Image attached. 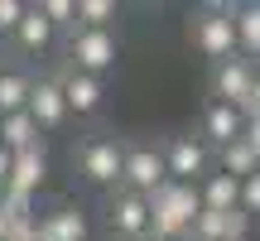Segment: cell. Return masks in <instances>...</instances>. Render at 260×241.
I'll list each match as a JSON object with an SVG mask.
<instances>
[{"instance_id":"obj_1","label":"cell","mask_w":260,"mask_h":241,"mask_svg":"<svg viewBox=\"0 0 260 241\" xmlns=\"http://www.w3.org/2000/svg\"><path fill=\"white\" fill-rule=\"evenodd\" d=\"M198 213H203L198 184H159L149 193V241H188Z\"/></svg>"},{"instance_id":"obj_2","label":"cell","mask_w":260,"mask_h":241,"mask_svg":"<svg viewBox=\"0 0 260 241\" xmlns=\"http://www.w3.org/2000/svg\"><path fill=\"white\" fill-rule=\"evenodd\" d=\"M188 44L207 63H226L236 58V5H203L188 15Z\"/></svg>"},{"instance_id":"obj_3","label":"cell","mask_w":260,"mask_h":241,"mask_svg":"<svg viewBox=\"0 0 260 241\" xmlns=\"http://www.w3.org/2000/svg\"><path fill=\"white\" fill-rule=\"evenodd\" d=\"M63 53H68V68H77V73L111 77L116 58H121V39H116V29H82L77 24L63 34Z\"/></svg>"},{"instance_id":"obj_4","label":"cell","mask_w":260,"mask_h":241,"mask_svg":"<svg viewBox=\"0 0 260 241\" xmlns=\"http://www.w3.org/2000/svg\"><path fill=\"white\" fill-rule=\"evenodd\" d=\"M121 149L125 140H111V135H82L73 145V169L87 188H121Z\"/></svg>"},{"instance_id":"obj_5","label":"cell","mask_w":260,"mask_h":241,"mask_svg":"<svg viewBox=\"0 0 260 241\" xmlns=\"http://www.w3.org/2000/svg\"><path fill=\"white\" fill-rule=\"evenodd\" d=\"M159 184H169V169H164V149H159V140H125V149H121V188L149 198Z\"/></svg>"},{"instance_id":"obj_6","label":"cell","mask_w":260,"mask_h":241,"mask_svg":"<svg viewBox=\"0 0 260 241\" xmlns=\"http://www.w3.org/2000/svg\"><path fill=\"white\" fill-rule=\"evenodd\" d=\"M159 149H164L169 184H203V178L212 174V149L198 135H164Z\"/></svg>"},{"instance_id":"obj_7","label":"cell","mask_w":260,"mask_h":241,"mask_svg":"<svg viewBox=\"0 0 260 241\" xmlns=\"http://www.w3.org/2000/svg\"><path fill=\"white\" fill-rule=\"evenodd\" d=\"M106 232L116 241L130 236H149V198L145 193H130V188H111L106 193Z\"/></svg>"},{"instance_id":"obj_8","label":"cell","mask_w":260,"mask_h":241,"mask_svg":"<svg viewBox=\"0 0 260 241\" xmlns=\"http://www.w3.org/2000/svg\"><path fill=\"white\" fill-rule=\"evenodd\" d=\"M255 77H260V68L251 63V58L236 53V58H226V63H217L212 73H207V92H212V102L241 111L246 97H251V87H255Z\"/></svg>"},{"instance_id":"obj_9","label":"cell","mask_w":260,"mask_h":241,"mask_svg":"<svg viewBox=\"0 0 260 241\" xmlns=\"http://www.w3.org/2000/svg\"><path fill=\"white\" fill-rule=\"evenodd\" d=\"M58 87H63V102H68V116H102L106 106V77H92V73H77V68L63 63L58 73Z\"/></svg>"},{"instance_id":"obj_10","label":"cell","mask_w":260,"mask_h":241,"mask_svg":"<svg viewBox=\"0 0 260 241\" xmlns=\"http://www.w3.org/2000/svg\"><path fill=\"white\" fill-rule=\"evenodd\" d=\"M251 227H255V217L241 213V207H232V213L203 207L188 227V241H251Z\"/></svg>"},{"instance_id":"obj_11","label":"cell","mask_w":260,"mask_h":241,"mask_svg":"<svg viewBox=\"0 0 260 241\" xmlns=\"http://www.w3.org/2000/svg\"><path fill=\"white\" fill-rule=\"evenodd\" d=\"M29 116H34V126L44 130H63L68 126V102H63V87H58V73L53 77H34V87H29Z\"/></svg>"},{"instance_id":"obj_12","label":"cell","mask_w":260,"mask_h":241,"mask_svg":"<svg viewBox=\"0 0 260 241\" xmlns=\"http://www.w3.org/2000/svg\"><path fill=\"white\" fill-rule=\"evenodd\" d=\"M44 178H48V155H44V145H29V149H19V155L10 159L5 193L15 198V203H24L29 193H39V188H44Z\"/></svg>"},{"instance_id":"obj_13","label":"cell","mask_w":260,"mask_h":241,"mask_svg":"<svg viewBox=\"0 0 260 241\" xmlns=\"http://www.w3.org/2000/svg\"><path fill=\"white\" fill-rule=\"evenodd\" d=\"M241 126H246V116L236 111V106L207 102V106H203V116H198V130H193V135L203 140L207 149H226L232 140H241Z\"/></svg>"},{"instance_id":"obj_14","label":"cell","mask_w":260,"mask_h":241,"mask_svg":"<svg viewBox=\"0 0 260 241\" xmlns=\"http://www.w3.org/2000/svg\"><path fill=\"white\" fill-rule=\"evenodd\" d=\"M34 241H87V217L73 203H53L34 222Z\"/></svg>"},{"instance_id":"obj_15","label":"cell","mask_w":260,"mask_h":241,"mask_svg":"<svg viewBox=\"0 0 260 241\" xmlns=\"http://www.w3.org/2000/svg\"><path fill=\"white\" fill-rule=\"evenodd\" d=\"M10 44H15V53L39 58V53H48V48L58 44V29L39 15V5H29V15L19 19V29H15V39H10Z\"/></svg>"},{"instance_id":"obj_16","label":"cell","mask_w":260,"mask_h":241,"mask_svg":"<svg viewBox=\"0 0 260 241\" xmlns=\"http://www.w3.org/2000/svg\"><path fill=\"white\" fill-rule=\"evenodd\" d=\"M29 87H34V73L19 63H0V116H15L29 106Z\"/></svg>"},{"instance_id":"obj_17","label":"cell","mask_w":260,"mask_h":241,"mask_svg":"<svg viewBox=\"0 0 260 241\" xmlns=\"http://www.w3.org/2000/svg\"><path fill=\"white\" fill-rule=\"evenodd\" d=\"M198 193H203V207H212V213H232V207H241V178L212 169V174L198 184Z\"/></svg>"},{"instance_id":"obj_18","label":"cell","mask_w":260,"mask_h":241,"mask_svg":"<svg viewBox=\"0 0 260 241\" xmlns=\"http://www.w3.org/2000/svg\"><path fill=\"white\" fill-rule=\"evenodd\" d=\"M29 145H44V130L34 126V116H29V111L0 116V149L19 155V149H29Z\"/></svg>"},{"instance_id":"obj_19","label":"cell","mask_w":260,"mask_h":241,"mask_svg":"<svg viewBox=\"0 0 260 241\" xmlns=\"http://www.w3.org/2000/svg\"><path fill=\"white\" fill-rule=\"evenodd\" d=\"M236 53L260 68V0L236 5Z\"/></svg>"},{"instance_id":"obj_20","label":"cell","mask_w":260,"mask_h":241,"mask_svg":"<svg viewBox=\"0 0 260 241\" xmlns=\"http://www.w3.org/2000/svg\"><path fill=\"white\" fill-rule=\"evenodd\" d=\"M217 169H222V174H232V178H251V174H260V155L251 145H246V140H232V145L226 149H217Z\"/></svg>"},{"instance_id":"obj_21","label":"cell","mask_w":260,"mask_h":241,"mask_svg":"<svg viewBox=\"0 0 260 241\" xmlns=\"http://www.w3.org/2000/svg\"><path fill=\"white\" fill-rule=\"evenodd\" d=\"M116 0H77V24L82 29H116Z\"/></svg>"},{"instance_id":"obj_22","label":"cell","mask_w":260,"mask_h":241,"mask_svg":"<svg viewBox=\"0 0 260 241\" xmlns=\"http://www.w3.org/2000/svg\"><path fill=\"white\" fill-rule=\"evenodd\" d=\"M39 15H44L58 34H68V29H77V0H39Z\"/></svg>"},{"instance_id":"obj_23","label":"cell","mask_w":260,"mask_h":241,"mask_svg":"<svg viewBox=\"0 0 260 241\" xmlns=\"http://www.w3.org/2000/svg\"><path fill=\"white\" fill-rule=\"evenodd\" d=\"M24 15H29L24 0H0V39H5V44L15 39V29H19V19H24Z\"/></svg>"},{"instance_id":"obj_24","label":"cell","mask_w":260,"mask_h":241,"mask_svg":"<svg viewBox=\"0 0 260 241\" xmlns=\"http://www.w3.org/2000/svg\"><path fill=\"white\" fill-rule=\"evenodd\" d=\"M241 213L260 217V174H251V178L241 184Z\"/></svg>"},{"instance_id":"obj_25","label":"cell","mask_w":260,"mask_h":241,"mask_svg":"<svg viewBox=\"0 0 260 241\" xmlns=\"http://www.w3.org/2000/svg\"><path fill=\"white\" fill-rule=\"evenodd\" d=\"M241 140L260 155V116H246V126H241Z\"/></svg>"},{"instance_id":"obj_26","label":"cell","mask_w":260,"mask_h":241,"mask_svg":"<svg viewBox=\"0 0 260 241\" xmlns=\"http://www.w3.org/2000/svg\"><path fill=\"white\" fill-rule=\"evenodd\" d=\"M10 159H15V155H10V149H0V188H5V178H10Z\"/></svg>"},{"instance_id":"obj_27","label":"cell","mask_w":260,"mask_h":241,"mask_svg":"<svg viewBox=\"0 0 260 241\" xmlns=\"http://www.w3.org/2000/svg\"><path fill=\"white\" fill-rule=\"evenodd\" d=\"M130 241H149V236H130Z\"/></svg>"}]
</instances>
